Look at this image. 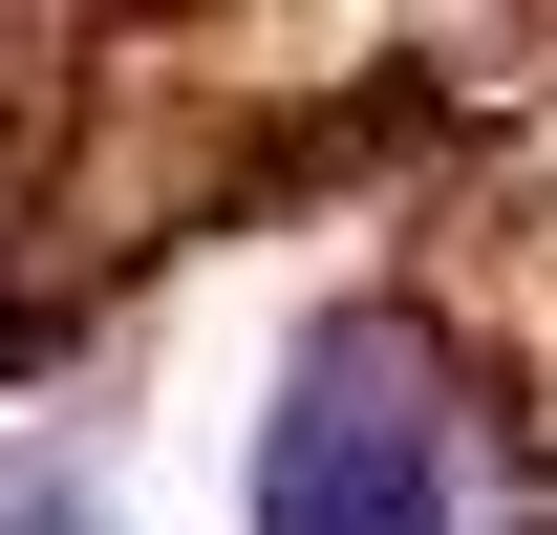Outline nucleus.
Returning <instances> with one entry per match:
<instances>
[{
	"label": "nucleus",
	"instance_id": "1",
	"mask_svg": "<svg viewBox=\"0 0 557 535\" xmlns=\"http://www.w3.org/2000/svg\"><path fill=\"white\" fill-rule=\"evenodd\" d=\"M258 535H450V407L386 322L300 343V386L258 428Z\"/></svg>",
	"mask_w": 557,
	"mask_h": 535
}]
</instances>
